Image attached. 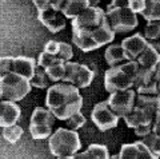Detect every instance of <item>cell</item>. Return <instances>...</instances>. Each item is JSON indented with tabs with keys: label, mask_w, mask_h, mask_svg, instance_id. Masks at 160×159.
<instances>
[{
	"label": "cell",
	"mask_w": 160,
	"mask_h": 159,
	"mask_svg": "<svg viewBox=\"0 0 160 159\" xmlns=\"http://www.w3.org/2000/svg\"><path fill=\"white\" fill-rule=\"evenodd\" d=\"M133 131H135V134H136L139 138H143V136H146L147 134H149V132L152 131V125L138 126V127H135V128H133Z\"/></svg>",
	"instance_id": "35"
},
{
	"label": "cell",
	"mask_w": 160,
	"mask_h": 159,
	"mask_svg": "<svg viewBox=\"0 0 160 159\" xmlns=\"http://www.w3.org/2000/svg\"><path fill=\"white\" fill-rule=\"evenodd\" d=\"M32 2L35 4V7L38 8V11L39 9H44V8L51 6V4H49V0H32Z\"/></svg>",
	"instance_id": "37"
},
{
	"label": "cell",
	"mask_w": 160,
	"mask_h": 159,
	"mask_svg": "<svg viewBox=\"0 0 160 159\" xmlns=\"http://www.w3.org/2000/svg\"><path fill=\"white\" fill-rule=\"evenodd\" d=\"M152 131L160 135V107H159V110H158L156 115H155L153 122H152Z\"/></svg>",
	"instance_id": "36"
},
{
	"label": "cell",
	"mask_w": 160,
	"mask_h": 159,
	"mask_svg": "<svg viewBox=\"0 0 160 159\" xmlns=\"http://www.w3.org/2000/svg\"><path fill=\"white\" fill-rule=\"evenodd\" d=\"M56 116L51 112V110L43 107L35 108L31 122H29V134L33 139H47L52 134V127L55 125Z\"/></svg>",
	"instance_id": "7"
},
{
	"label": "cell",
	"mask_w": 160,
	"mask_h": 159,
	"mask_svg": "<svg viewBox=\"0 0 160 159\" xmlns=\"http://www.w3.org/2000/svg\"><path fill=\"white\" fill-rule=\"evenodd\" d=\"M155 80H156V90H158V95L160 96V63L158 64L156 71H155Z\"/></svg>",
	"instance_id": "38"
},
{
	"label": "cell",
	"mask_w": 160,
	"mask_h": 159,
	"mask_svg": "<svg viewBox=\"0 0 160 159\" xmlns=\"http://www.w3.org/2000/svg\"><path fill=\"white\" fill-rule=\"evenodd\" d=\"M64 3H66V0H49V4H51V7L56 8V9H60V11L63 9Z\"/></svg>",
	"instance_id": "39"
},
{
	"label": "cell",
	"mask_w": 160,
	"mask_h": 159,
	"mask_svg": "<svg viewBox=\"0 0 160 159\" xmlns=\"http://www.w3.org/2000/svg\"><path fill=\"white\" fill-rule=\"evenodd\" d=\"M149 44H151V46L156 49L158 51V54L160 55V39H156V40H152V42H149Z\"/></svg>",
	"instance_id": "41"
},
{
	"label": "cell",
	"mask_w": 160,
	"mask_h": 159,
	"mask_svg": "<svg viewBox=\"0 0 160 159\" xmlns=\"http://www.w3.org/2000/svg\"><path fill=\"white\" fill-rule=\"evenodd\" d=\"M46 106L56 119L67 121L83 107V96L80 88L67 82H58L47 88Z\"/></svg>",
	"instance_id": "1"
},
{
	"label": "cell",
	"mask_w": 160,
	"mask_h": 159,
	"mask_svg": "<svg viewBox=\"0 0 160 159\" xmlns=\"http://www.w3.org/2000/svg\"><path fill=\"white\" fill-rule=\"evenodd\" d=\"M140 15L147 22L160 20V0H146V7Z\"/></svg>",
	"instance_id": "24"
},
{
	"label": "cell",
	"mask_w": 160,
	"mask_h": 159,
	"mask_svg": "<svg viewBox=\"0 0 160 159\" xmlns=\"http://www.w3.org/2000/svg\"><path fill=\"white\" fill-rule=\"evenodd\" d=\"M67 125L71 130H79V128H82L84 125H86V116L79 111L67 119Z\"/></svg>",
	"instance_id": "30"
},
{
	"label": "cell",
	"mask_w": 160,
	"mask_h": 159,
	"mask_svg": "<svg viewBox=\"0 0 160 159\" xmlns=\"http://www.w3.org/2000/svg\"><path fill=\"white\" fill-rule=\"evenodd\" d=\"M136 15L129 7H115L109 4L106 11V19L115 33H126L138 27Z\"/></svg>",
	"instance_id": "6"
},
{
	"label": "cell",
	"mask_w": 160,
	"mask_h": 159,
	"mask_svg": "<svg viewBox=\"0 0 160 159\" xmlns=\"http://www.w3.org/2000/svg\"><path fill=\"white\" fill-rule=\"evenodd\" d=\"M44 69H46V72L48 74V76L51 78V80L53 83H58V82L63 80V78H64V63L53 64V66L47 67Z\"/></svg>",
	"instance_id": "29"
},
{
	"label": "cell",
	"mask_w": 160,
	"mask_h": 159,
	"mask_svg": "<svg viewBox=\"0 0 160 159\" xmlns=\"http://www.w3.org/2000/svg\"><path fill=\"white\" fill-rule=\"evenodd\" d=\"M95 74L86 64L68 60L64 63V78L62 82L71 83L78 88H86L93 80Z\"/></svg>",
	"instance_id": "8"
},
{
	"label": "cell",
	"mask_w": 160,
	"mask_h": 159,
	"mask_svg": "<svg viewBox=\"0 0 160 159\" xmlns=\"http://www.w3.org/2000/svg\"><path fill=\"white\" fill-rule=\"evenodd\" d=\"M31 82L16 72H8L0 76V92L4 99L19 102L31 92Z\"/></svg>",
	"instance_id": "5"
},
{
	"label": "cell",
	"mask_w": 160,
	"mask_h": 159,
	"mask_svg": "<svg viewBox=\"0 0 160 159\" xmlns=\"http://www.w3.org/2000/svg\"><path fill=\"white\" fill-rule=\"evenodd\" d=\"M31 86L40 88V90H44V88H48L51 84H53V82L51 80V78L48 76V74L46 72V69L40 66H36L33 72V76L31 80Z\"/></svg>",
	"instance_id": "23"
},
{
	"label": "cell",
	"mask_w": 160,
	"mask_h": 159,
	"mask_svg": "<svg viewBox=\"0 0 160 159\" xmlns=\"http://www.w3.org/2000/svg\"><path fill=\"white\" fill-rule=\"evenodd\" d=\"M144 36L148 42L160 39V20L147 22V26L144 28Z\"/></svg>",
	"instance_id": "28"
},
{
	"label": "cell",
	"mask_w": 160,
	"mask_h": 159,
	"mask_svg": "<svg viewBox=\"0 0 160 159\" xmlns=\"http://www.w3.org/2000/svg\"><path fill=\"white\" fill-rule=\"evenodd\" d=\"M142 142L148 147V150L153 154L155 159L160 158V135L159 134L151 131L149 134H147L146 136L142 138Z\"/></svg>",
	"instance_id": "25"
},
{
	"label": "cell",
	"mask_w": 160,
	"mask_h": 159,
	"mask_svg": "<svg viewBox=\"0 0 160 159\" xmlns=\"http://www.w3.org/2000/svg\"><path fill=\"white\" fill-rule=\"evenodd\" d=\"M106 22V11L102 7H88L84 11L72 19L71 26L76 28L92 29Z\"/></svg>",
	"instance_id": "12"
},
{
	"label": "cell",
	"mask_w": 160,
	"mask_h": 159,
	"mask_svg": "<svg viewBox=\"0 0 160 159\" xmlns=\"http://www.w3.org/2000/svg\"><path fill=\"white\" fill-rule=\"evenodd\" d=\"M2 100H4V96H3V94L0 92V102H2Z\"/></svg>",
	"instance_id": "43"
},
{
	"label": "cell",
	"mask_w": 160,
	"mask_h": 159,
	"mask_svg": "<svg viewBox=\"0 0 160 159\" xmlns=\"http://www.w3.org/2000/svg\"><path fill=\"white\" fill-rule=\"evenodd\" d=\"M23 135V128L19 125H11L7 127H3V138L9 143H16Z\"/></svg>",
	"instance_id": "26"
},
{
	"label": "cell",
	"mask_w": 160,
	"mask_h": 159,
	"mask_svg": "<svg viewBox=\"0 0 160 159\" xmlns=\"http://www.w3.org/2000/svg\"><path fill=\"white\" fill-rule=\"evenodd\" d=\"M111 4L115 7H128V0H112Z\"/></svg>",
	"instance_id": "40"
},
{
	"label": "cell",
	"mask_w": 160,
	"mask_h": 159,
	"mask_svg": "<svg viewBox=\"0 0 160 159\" xmlns=\"http://www.w3.org/2000/svg\"><path fill=\"white\" fill-rule=\"evenodd\" d=\"M12 60H13V56L0 58V76H3V75H6V74L11 72V69H12Z\"/></svg>",
	"instance_id": "32"
},
{
	"label": "cell",
	"mask_w": 160,
	"mask_h": 159,
	"mask_svg": "<svg viewBox=\"0 0 160 159\" xmlns=\"http://www.w3.org/2000/svg\"><path fill=\"white\" fill-rule=\"evenodd\" d=\"M86 8H88V0H66L62 12L66 15V18L75 19Z\"/></svg>",
	"instance_id": "21"
},
{
	"label": "cell",
	"mask_w": 160,
	"mask_h": 159,
	"mask_svg": "<svg viewBox=\"0 0 160 159\" xmlns=\"http://www.w3.org/2000/svg\"><path fill=\"white\" fill-rule=\"evenodd\" d=\"M128 7L135 13H142L144 7H146V0H128Z\"/></svg>",
	"instance_id": "33"
},
{
	"label": "cell",
	"mask_w": 160,
	"mask_h": 159,
	"mask_svg": "<svg viewBox=\"0 0 160 159\" xmlns=\"http://www.w3.org/2000/svg\"><path fill=\"white\" fill-rule=\"evenodd\" d=\"M119 158L122 159H153V154L148 150V147L144 145L142 141L133 142V143H126L120 148Z\"/></svg>",
	"instance_id": "17"
},
{
	"label": "cell",
	"mask_w": 160,
	"mask_h": 159,
	"mask_svg": "<svg viewBox=\"0 0 160 159\" xmlns=\"http://www.w3.org/2000/svg\"><path fill=\"white\" fill-rule=\"evenodd\" d=\"M91 119L100 131H108L118 126L120 118L111 108L108 100H103L95 104L91 112Z\"/></svg>",
	"instance_id": "9"
},
{
	"label": "cell",
	"mask_w": 160,
	"mask_h": 159,
	"mask_svg": "<svg viewBox=\"0 0 160 159\" xmlns=\"http://www.w3.org/2000/svg\"><path fill=\"white\" fill-rule=\"evenodd\" d=\"M136 62L142 67H156L160 63V55L151 44H148V47L138 56Z\"/></svg>",
	"instance_id": "22"
},
{
	"label": "cell",
	"mask_w": 160,
	"mask_h": 159,
	"mask_svg": "<svg viewBox=\"0 0 160 159\" xmlns=\"http://www.w3.org/2000/svg\"><path fill=\"white\" fill-rule=\"evenodd\" d=\"M20 115H22V110L16 102L8 99L0 102V127H7L18 123Z\"/></svg>",
	"instance_id": "16"
},
{
	"label": "cell",
	"mask_w": 160,
	"mask_h": 159,
	"mask_svg": "<svg viewBox=\"0 0 160 159\" xmlns=\"http://www.w3.org/2000/svg\"><path fill=\"white\" fill-rule=\"evenodd\" d=\"M38 66V62L33 58L28 56H16L12 60V72H16L19 75L27 78L28 80H31L35 72V68Z\"/></svg>",
	"instance_id": "18"
},
{
	"label": "cell",
	"mask_w": 160,
	"mask_h": 159,
	"mask_svg": "<svg viewBox=\"0 0 160 159\" xmlns=\"http://www.w3.org/2000/svg\"><path fill=\"white\" fill-rule=\"evenodd\" d=\"M49 151L56 158H72L82 148V141L76 130L58 128L48 139Z\"/></svg>",
	"instance_id": "4"
},
{
	"label": "cell",
	"mask_w": 160,
	"mask_h": 159,
	"mask_svg": "<svg viewBox=\"0 0 160 159\" xmlns=\"http://www.w3.org/2000/svg\"><path fill=\"white\" fill-rule=\"evenodd\" d=\"M138 92L132 88H127V90H118L111 92V95L107 99L111 108L118 114L119 118H124L132 111L135 106V100H136Z\"/></svg>",
	"instance_id": "10"
},
{
	"label": "cell",
	"mask_w": 160,
	"mask_h": 159,
	"mask_svg": "<svg viewBox=\"0 0 160 159\" xmlns=\"http://www.w3.org/2000/svg\"><path fill=\"white\" fill-rule=\"evenodd\" d=\"M156 67L139 66L138 75H136L135 84H133V88L136 90L138 94H152V95H158L156 80H155V71H156Z\"/></svg>",
	"instance_id": "13"
},
{
	"label": "cell",
	"mask_w": 160,
	"mask_h": 159,
	"mask_svg": "<svg viewBox=\"0 0 160 159\" xmlns=\"http://www.w3.org/2000/svg\"><path fill=\"white\" fill-rule=\"evenodd\" d=\"M59 46H60V42H58V40H49V42L46 43V46H44V51H47L49 54H53V55H58Z\"/></svg>",
	"instance_id": "34"
},
{
	"label": "cell",
	"mask_w": 160,
	"mask_h": 159,
	"mask_svg": "<svg viewBox=\"0 0 160 159\" xmlns=\"http://www.w3.org/2000/svg\"><path fill=\"white\" fill-rule=\"evenodd\" d=\"M72 42L75 46L84 52L95 51V49L100 48L99 43L95 40L91 29L72 27Z\"/></svg>",
	"instance_id": "15"
},
{
	"label": "cell",
	"mask_w": 160,
	"mask_h": 159,
	"mask_svg": "<svg viewBox=\"0 0 160 159\" xmlns=\"http://www.w3.org/2000/svg\"><path fill=\"white\" fill-rule=\"evenodd\" d=\"M104 58H106V62L108 63L109 67L119 66V64L128 60L122 44H111V46H108L106 49V54H104Z\"/></svg>",
	"instance_id": "19"
},
{
	"label": "cell",
	"mask_w": 160,
	"mask_h": 159,
	"mask_svg": "<svg viewBox=\"0 0 160 159\" xmlns=\"http://www.w3.org/2000/svg\"><path fill=\"white\" fill-rule=\"evenodd\" d=\"M38 19L46 28H48L49 32L56 33L59 31L66 28L67 26V18L60 9H56L53 7H47L44 9L38 11Z\"/></svg>",
	"instance_id": "11"
},
{
	"label": "cell",
	"mask_w": 160,
	"mask_h": 159,
	"mask_svg": "<svg viewBox=\"0 0 160 159\" xmlns=\"http://www.w3.org/2000/svg\"><path fill=\"white\" fill-rule=\"evenodd\" d=\"M160 107V96L152 94H138L132 111L123 118L129 128L152 125Z\"/></svg>",
	"instance_id": "2"
},
{
	"label": "cell",
	"mask_w": 160,
	"mask_h": 159,
	"mask_svg": "<svg viewBox=\"0 0 160 159\" xmlns=\"http://www.w3.org/2000/svg\"><path fill=\"white\" fill-rule=\"evenodd\" d=\"M72 158H92V159H108L109 158V152H108V148L104 146V145H96L93 143L91 145L86 151L80 152L78 151Z\"/></svg>",
	"instance_id": "20"
},
{
	"label": "cell",
	"mask_w": 160,
	"mask_h": 159,
	"mask_svg": "<svg viewBox=\"0 0 160 159\" xmlns=\"http://www.w3.org/2000/svg\"><path fill=\"white\" fill-rule=\"evenodd\" d=\"M58 63H66V62H64L63 59H60L58 55H53V54H49L47 51H43L39 55V59H38V66L43 67V68L51 67L53 64H58Z\"/></svg>",
	"instance_id": "27"
},
{
	"label": "cell",
	"mask_w": 160,
	"mask_h": 159,
	"mask_svg": "<svg viewBox=\"0 0 160 159\" xmlns=\"http://www.w3.org/2000/svg\"><path fill=\"white\" fill-rule=\"evenodd\" d=\"M100 0H88V7H98Z\"/></svg>",
	"instance_id": "42"
},
{
	"label": "cell",
	"mask_w": 160,
	"mask_h": 159,
	"mask_svg": "<svg viewBox=\"0 0 160 159\" xmlns=\"http://www.w3.org/2000/svg\"><path fill=\"white\" fill-rule=\"evenodd\" d=\"M139 63L136 60H127L119 66L109 67L104 75V87L108 92L132 88L138 75Z\"/></svg>",
	"instance_id": "3"
},
{
	"label": "cell",
	"mask_w": 160,
	"mask_h": 159,
	"mask_svg": "<svg viewBox=\"0 0 160 159\" xmlns=\"http://www.w3.org/2000/svg\"><path fill=\"white\" fill-rule=\"evenodd\" d=\"M58 56H59L60 59H63L64 62L71 60V59L73 58V51H72V47L69 46L68 43H66V42H60Z\"/></svg>",
	"instance_id": "31"
},
{
	"label": "cell",
	"mask_w": 160,
	"mask_h": 159,
	"mask_svg": "<svg viewBox=\"0 0 160 159\" xmlns=\"http://www.w3.org/2000/svg\"><path fill=\"white\" fill-rule=\"evenodd\" d=\"M120 44H122L128 60H136L138 56L148 47L149 42L146 39V36H143L142 33L138 32V33H135L133 36L123 39V42Z\"/></svg>",
	"instance_id": "14"
}]
</instances>
